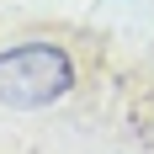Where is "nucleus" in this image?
<instances>
[{
  "label": "nucleus",
  "instance_id": "f257e3e1",
  "mask_svg": "<svg viewBox=\"0 0 154 154\" xmlns=\"http://www.w3.org/2000/svg\"><path fill=\"white\" fill-rule=\"evenodd\" d=\"M75 85V64L53 43H21L11 53H0V101L5 106H48L69 96Z\"/></svg>",
  "mask_w": 154,
  "mask_h": 154
}]
</instances>
